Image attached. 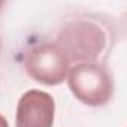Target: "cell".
<instances>
[{
  "instance_id": "7a4b0ae2",
  "label": "cell",
  "mask_w": 127,
  "mask_h": 127,
  "mask_svg": "<svg viewBox=\"0 0 127 127\" xmlns=\"http://www.w3.org/2000/svg\"><path fill=\"white\" fill-rule=\"evenodd\" d=\"M71 93L87 106H103L114 96V80L100 62H81L69 68L66 75Z\"/></svg>"
},
{
  "instance_id": "3957f363",
  "label": "cell",
  "mask_w": 127,
  "mask_h": 127,
  "mask_svg": "<svg viewBox=\"0 0 127 127\" xmlns=\"http://www.w3.org/2000/svg\"><path fill=\"white\" fill-rule=\"evenodd\" d=\"M69 64V59L56 43H41L28 50L24 68L34 81L56 86L66 78Z\"/></svg>"
},
{
  "instance_id": "277c9868",
  "label": "cell",
  "mask_w": 127,
  "mask_h": 127,
  "mask_svg": "<svg viewBox=\"0 0 127 127\" xmlns=\"http://www.w3.org/2000/svg\"><path fill=\"white\" fill-rule=\"evenodd\" d=\"M55 100L47 92L32 89L19 97L16 106V127H53Z\"/></svg>"
},
{
  "instance_id": "5b68a950",
  "label": "cell",
  "mask_w": 127,
  "mask_h": 127,
  "mask_svg": "<svg viewBox=\"0 0 127 127\" xmlns=\"http://www.w3.org/2000/svg\"><path fill=\"white\" fill-rule=\"evenodd\" d=\"M0 127H9V124H7V120L0 114Z\"/></svg>"
},
{
  "instance_id": "6da1fadb",
  "label": "cell",
  "mask_w": 127,
  "mask_h": 127,
  "mask_svg": "<svg viewBox=\"0 0 127 127\" xmlns=\"http://www.w3.org/2000/svg\"><path fill=\"white\" fill-rule=\"evenodd\" d=\"M115 43L112 25L97 15L69 16L59 28L56 44L64 50L69 62L105 61Z\"/></svg>"
},
{
  "instance_id": "52a82bcc",
  "label": "cell",
  "mask_w": 127,
  "mask_h": 127,
  "mask_svg": "<svg viewBox=\"0 0 127 127\" xmlns=\"http://www.w3.org/2000/svg\"><path fill=\"white\" fill-rule=\"evenodd\" d=\"M0 52H1V41H0Z\"/></svg>"
},
{
  "instance_id": "8992f818",
  "label": "cell",
  "mask_w": 127,
  "mask_h": 127,
  "mask_svg": "<svg viewBox=\"0 0 127 127\" xmlns=\"http://www.w3.org/2000/svg\"><path fill=\"white\" fill-rule=\"evenodd\" d=\"M4 3H6V0H0V10L3 9V6H4Z\"/></svg>"
}]
</instances>
